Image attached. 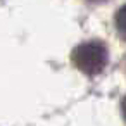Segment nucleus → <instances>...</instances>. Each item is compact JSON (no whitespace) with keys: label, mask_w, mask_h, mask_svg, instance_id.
<instances>
[{"label":"nucleus","mask_w":126,"mask_h":126,"mask_svg":"<svg viewBox=\"0 0 126 126\" xmlns=\"http://www.w3.org/2000/svg\"><path fill=\"white\" fill-rule=\"evenodd\" d=\"M73 61L86 74H98L107 64V50L98 42H86L76 47L73 52Z\"/></svg>","instance_id":"f257e3e1"},{"label":"nucleus","mask_w":126,"mask_h":126,"mask_svg":"<svg viewBox=\"0 0 126 126\" xmlns=\"http://www.w3.org/2000/svg\"><path fill=\"white\" fill-rule=\"evenodd\" d=\"M116 26L121 33L126 35V5H123L116 14Z\"/></svg>","instance_id":"f03ea898"},{"label":"nucleus","mask_w":126,"mask_h":126,"mask_svg":"<svg viewBox=\"0 0 126 126\" xmlns=\"http://www.w3.org/2000/svg\"><path fill=\"white\" fill-rule=\"evenodd\" d=\"M121 109H123V116H124V119H126V97L123 98V104H121Z\"/></svg>","instance_id":"7ed1b4c3"},{"label":"nucleus","mask_w":126,"mask_h":126,"mask_svg":"<svg viewBox=\"0 0 126 126\" xmlns=\"http://www.w3.org/2000/svg\"><path fill=\"white\" fill-rule=\"evenodd\" d=\"M93 2H97V0H93Z\"/></svg>","instance_id":"20e7f679"}]
</instances>
